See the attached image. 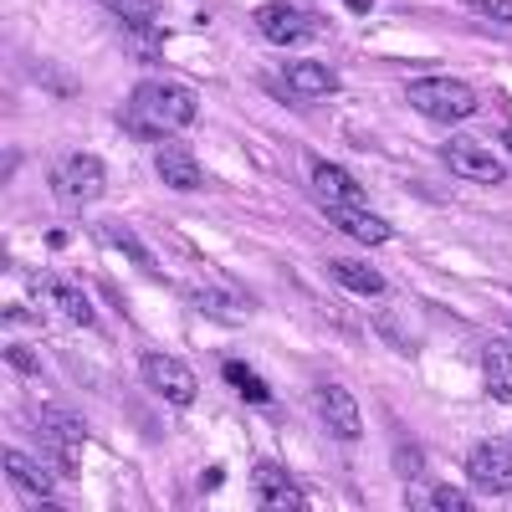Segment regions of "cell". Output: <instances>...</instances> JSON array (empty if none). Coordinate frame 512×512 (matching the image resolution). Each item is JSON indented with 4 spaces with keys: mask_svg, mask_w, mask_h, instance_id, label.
<instances>
[{
    "mask_svg": "<svg viewBox=\"0 0 512 512\" xmlns=\"http://www.w3.org/2000/svg\"><path fill=\"white\" fill-rule=\"evenodd\" d=\"M123 123L128 134H144V139L180 134V128L195 123V93L180 88V82H139L134 98L123 103Z\"/></svg>",
    "mask_w": 512,
    "mask_h": 512,
    "instance_id": "1",
    "label": "cell"
},
{
    "mask_svg": "<svg viewBox=\"0 0 512 512\" xmlns=\"http://www.w3.org/2000/svg\"><path fill=\"white\" fill-rule=\"evenodd\" d=\"M405 103L425 118H436V123H461V118H472L477 93L456 77H415L405 88Z\"/></svg>",
    "mask_w": 512,
    "mask_h": 512,
    "instance_id": "2",
    "label": "cell"
},
{
    "mask_svg": "<svg viewBox=\"0 0 512 512\" xmlns=\"http://www.w3.org/2000/svg\"><path fill=\"white\" fill-rule=\"evenodd\" d=\"M103 185H108V169H103L98 154H67V159L52 164V195L72 210L93 205L103 195Z\"/></svg>",
    "mask_w": 512,
    "mask_h": 512,
    "instance_id": "3",
    "label": "cell"
},
{
    "mask_svg": "<svg viewBox=\"0 0 512 512\" xmlns=\"http://www.w3.org/2000/svg\"><path fill=\"white\" fill-rule=\"evenodd\" d=\"M441 164L451 169V175L472 180V185H497V180L507 175V164H502L482 139H466V134H456V139L441 144Z\"/></svg>",
    "mask_w": 512,
    "mask_h": 512,
    "instance_id": "4",
    "label": "cell"
},
{
    "mask_svg": "<svg viewBox=\"0 0 512 512\" xmlns=\"http://www.w3.org/2000/svg\"><path fill=\"white\" fill-rule=\"evenodd\" d=\"M139 369H144V379L154 384V390H159L169 405H195L200 384H195V374H190L185 359H175V354H144Z\"/></svg>",
    "mask_w": 512,
    "mask_h": 512,
    "instance_id": "5",
    "label": "cell"
},
{
    "mask_svg": "<svg viewBox=\"0 0 512 512\" xmlns=\"http://www.w3.org/2000/svg\"><path fill=\"white\" fill-rule=\"evenodd\" d=\"M466 477H472L477 492L512 497V446H502V441H482L472 456H466Z\"/></svg>",
    "mask_w": 512,
    "mask_h": 512,
    "instance_id": "6",
    "label": "cell"
},
{
    "mask_svg": "<svg viewBox=\"0 0 512 512\" xmlns=\"http://www.w3.org/2000/svg\"><path fill=\"white\" fill-rule=\"evenodd\" d=\"M313 410H318L328 436H338V441H359L364 436V415H359V405H354V395L344 390V384H323V390L313 395Z\"/></svg>",
    "mask_w": 512,
    "mask_h": 512,
    "instance_id": "7",
    "label": "cell"
},
{
    "mask_svg": "<svg viewBox=\"0 0 512 512\" xmlns=\"http://www.w3.org/2000/svg\"><path fill=\"white\" fill-rule=\"evenodd\" d=\"M251 492H256V502H262L267 512H303L308 507L303 487H297L277 461H256L251 466Z\"/></svg>",
    "mask_w": 512,
    "mask_h": 512,
    "instance_id": "8",
    "label": "cell"
},
{
    "mask_svg": "<svg viewBox=\"0 0 512 512\" xmlns=\"http://www.w3.org/2000/svg\"><path fill=\"white\" fill-rule=\"evenodd\" d=\"M256 26H262L267 41H277V47H287V41H308L318 36V16L297 11V6H282V0H272V6L256 11Z\"/></svg>",
    "mask_w": 512,
    "mask_h": 512,
    "instance_id": "9",
    "label": "cell"
},
{
    "mask_svg": "<svg viewBox=\"0 0 512 512\" xmlns=\"http://www.w3.org/2000/svg\"><path fill=\"white\" fill-rule=\"evenodd\" d=\"M308 180H313V195H318L323 210H328V205H364V185L349 175V169H338V164H328V159H313Z\"/></svg>",
    "mask_w": 512,
    "mask_h": 512,
    "instance_id": "10",
    "label": "cell"
},
{
    "mask_svg": "<svg viewBox=\"0 0 512 512\" xmlns=\"http://www.w3.org/2000/svg\"><path fill=\"white\" fill-rule=\"evenodd\" d=\"M36 431H41V441H52L57 451H72V446L88 441V415L72 410V405H41Z\"/></svg>",
    "mask_w": 512,
    "mask_h": 512,
    "instance_id": "11",
    "label": "cell"
},
{
    "mask_svg": "<svg viewBox=\"0 0 512 512\" xmlns=\"http://www.w3.org/2000/svg\"><path fill=\"white\" fill-rule=\"evenodd\" d=\"M41 297L72 323V328H93L98 323V313H93V303L82 297V287L77 282H67V277H41Z\"/></svg>",
    "mask_w": 512,
    "mask_h": 512,
    "instance_id": "12",
    "label": "cell"
},
{
    "mask_svg": "<svg viewBox=\"0 0 512 512\" xmlns=\"http://www.w3.org/2000/svg\"><path fill=\"white\" fill-rule=\"evenodd\" d=\"M328 221H333L338 231H349L359 246H384V241H390V221L369 216L364 205H328Z\"/></svg>",
    "mask_w": 512,
    "mask_h": 512,
    "instance_id": "13",
    "label": "cell"
},
{
    "mask_svg": "<svg viewBox=\"0 0 512 512\" xmlns=\"http://www.w3.org/2000/svg\"><path fill=\"white\" fill-rule=\"evenodd\" d=\"M154 169H159V180H164L169 190H200V185H205L195 154L180 149V144H164V149L154 154Z\"/></svg>",
    "mask_w": 512,
    "mask_h": 512,
    "instance_id": "14",
    "label": "cell"
},
{
    "mask_svg": "<svg viewBox=\"0 0 512 512\" xmlns=\"http://www.w3.org/2000/svg\"><path fill=\"white\" fill-rule=\"evenodd\" d=\"M482 384L492 400L512 405V344H502V338H492L482 349Z\"/></svg>",
    "mask_w": 512,
    "mask_h": 512,
    "instance_id": "15",
    "label": "cell"
},
{
    "mask_svg": "<svg viewBox=\"0 0 512 512\" xmlns=\"http://www.w3.org/2000/svg\"><path fill=\"white\" fill-rule=\"evenodd\" d=\"M282 77H287V88L303 93V98H333V93H338V77H333V67H323V62H287Z\"/></svg>",
    "mask_w": 512,
    "mask_h": 512,
    "instance_id": "16",
    "label": "cell"
},
{
    "mask_svg": "<svg viewBox=\"0 0 512 512\" xmlns=\"http://www.w3.org/2000/svg\"><path fill=\"white\" fill-rule=\"evenodd\" d=\"M6 477H11L21 492H31V497H52V492H57V477L47 472V466H36L26 451H6Z\"/></svg>",
    "mask_w": 512,
    "mask_h": 512,
    "instance_id": "17",
    "label": "cell"
},
{
    "mask_svg": "<svg viewBox=\"0 0 512 512\" xmlns=\"http://www.w3.org/2000/svg\"><path fill=\"white\" fill-rule=\"evenodd\" d=\"M328 277H333L338 287L359 292V297H379V292H384V277H379L374 267H364V262H328Z\"/></svg>",
    "mask_w": 512,
    "mask_h": 512,
    "instance_id": "18",
    "label": "cell"
},
{
    "mask_svg": "<svg viewBox=\"0 0 512 512\" xmlns=\"http://www.w3.org/2000/svg\"><path fill=\"white\" fill-rule=\"evenodd\" d=\"M405 507H415V512H425V507H431V512H472V497L456 492V487H431V492L415 487L405 497Z\"/></svg>",
    "mask_w": 512,
    "mask_h": 512,
    "instance_id": "19",
    "label": "cell"
},
{
    "mask_svg": "<svg viewBox=\"0 0 512 512\" xmlns=\"http://www.w3.org/2000/svg\"><path fill=\"white\" fill-rule=\"evenodd\" d=\"M103 6H108L123 26H134V31H139V26H149V21L164 11V0H103Z\"/></svg>",
    "mask_w": 512,
    "mask_h": 512,
    "instance_id": "20",
    "label": "cell"
},
{
    "mask_svg": "<svg viewBox=\"0 0 512 512\" xmlns=\"http://www.w3.org/2000/svg\"><path fill=\"white\" fill-rule=\"evenodd\" d=\"M195 308H205V313H216V318H246L251 313V303H246V297H236V292H210V287H200L195 292Z\"/></svg>",
    "mask_w": 512,
    "mask_h": 512,
    "instance_id": "21",
    "label": "cell"
},
{
    "mask_svg": "<svg viewBox=\"0 0 512 512\" xmlns=\"http://www.w3.org/2000/svg\"><path fill=\"white\" fill-rule=\"evenodd\" d=\"M221 374H226V379L236 384V390H241L246 400H256V405H267V400H272V395H267V384L256 379V374H251V369H246L241 359H226V369H221Z\"/></svg>",
    "mask_w": 512,
    "mask_h": 512,
    "instance_id": "22",
    "label": "cell"
},
{
    "mask_svg": "<svg viewBox=\"0 0 512 512\" xmlns=\"http://www.w3.org/2000/svg\"><path fill=\"white\" fill-rule=\"evenodd\" d=\"M6 364H11L16 374H26V379H36V374H41V359H36L26 344H11V349H6Z\"/></svg>",
    "mask_w": 512,
    "mask_h": 512,
    "instance_id": "23",
    "label": "cell"
},
{
    "mask_svg": "<svg viewBox=\"0 0 512 512\" xmlns=\"http://www.w3.org/2000/svg\"><path fill=\"white\" fill-rule=\"evenodd\" d=\"M472 11H482L492 21H512V0H472Z\"/></svg>",
    "mask_w": 512,
    "mask_h": 512,
    "instance_id": "24",
    "label": "cell"
},
{
    "mask_svg": "<svg viewBox=\"0 0 512 512\" xmlns=\"http://www.w3.org/2000/svg\"><path fill=\"white\" fill-rule=\"evenodd\" d=\"M349 6H354V11L364 16V11H374V0H349Z\"/></svg>",
    "mask_w": 512,
    "mask_h": 512,
    "instance_id": "25",
    "label": "cell"
},
{
    "mask_svg": "<svg viewBox=\"0 0 512 512\" xmlns=\"http://www.w3.org/2000/svg\"><path fill=\"white\" fill-rule=\"evenodd\" d=\"M507 149H512V128H507Z\"/></svg>",
    "mask_w": 512,
    "mask_h": 512,
    "instance_id": "26",
    "label": "cell"
}]
</instances>
